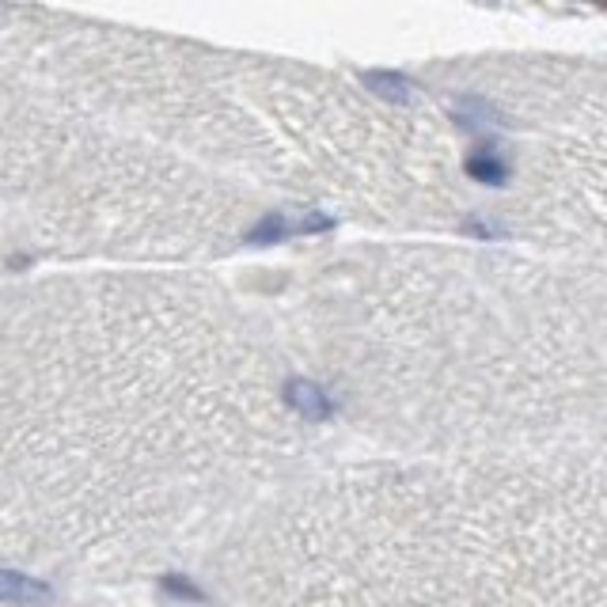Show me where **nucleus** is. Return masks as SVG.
<instances>
[{
    "instance_id": "obj_1",
    "label": "nucleus",
    "mask_w": 607,
    "mask_h": 607,
    "mask_svg": "<svg viewBox=\"0 0 607 607\" xmlns=\"http://www.w3.org/2000/svg\"><path fill=\"white\" fill-rule=\"evenodd\" d=\"M236 194L198 164L0 61V209L80 255L172 263L236 236Z\"/></svg>"
},
{
    "instance_id": "obj_2",
    "label": "nucleus",
    "mask_w": 607,
    "mask_h": 607,
    "mask_svg": "<svg viewBox=\"0 0 607 607\" xmlns=\"http://www.w3.org/2000/svg\"><path fill=\"white\" fill-rule=\"evenodd\" d=\"M0 596L4 600H42V585H27L20 577H8V581H0Z\"/></svg>"
}]
</instances>
